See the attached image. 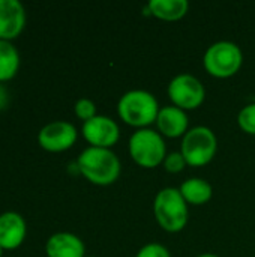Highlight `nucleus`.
Returning a JSON list of instances; mask_svg holds the SVG:
<instances>
[{
  "label": "nucleus",
  "mask_w": 255,
  "mask_h": 257,
  "mask_svg": "<svg viewBox=\"0 0 255 257\" xmlns=\"http://www.w3.org/2000/svg\"><path fill=\"white\" fill-rule=\"evenodd\" d=\"M239 126L246 133L255 136V102L246 104L237 114Z\"/></svg>",
  "instance_id": "f3484780"
},
{
  "label": "nucleus",
  "mask_w": 255,
  "mask_h": 257,
  "mask_svg": "<svg viewBox=\"0 0 255 257\" xmlns=\"http://www.w3.org/2000/svg\"><path fill=\"white\" fill-rule=\"evenodd\" d=\"M2 253H3V247L0 245V257H2Z\"/></svg>",
  "instance_id": "5701e85b"
},
{
  "label": "nucleus",
  "mask_w": 255,
  "mask_h": 257,
  "mask_svg": "<svg viewBox=\"0 0 255 257\" xmlns=\"http://www.w3.org/2000/svg\"><path fill=\"white\" fill-rule=\"evenodd\" d=\"M20 68V53L6 39H0V81L12 78Z\"/></svg>",
  "instance_id": "dca6fc26"
},
{
  "label": "nucleus",
  "mask_w": 255,
  "mask_h": 257,
  "mask_svg": "<svg viewBox=\"0 0 255 257\" xmlns=\"http://www.w3.org/2000/svg\"><path fill=\"white\" fill-rule=\"evenodd\" d=\"M162 164H164V169L168 173H180L188 166L183 155H182V152H170V154H167Z\"/></svg>",
  "instance_id": "6ab92c4d"
},
{
  "label": "nucleus",
  "mask_w": 255,
  "mask_h": 257,
  "mask_svg": "<svg viewBox=\"0 0 255 257\" xmlns=\"http://www.w3.org/2000/svg\"><path fill=\"white\" fill-rule=\"evenodd\" d=\"M8 102H9V92L3 84H0V110H3Z\"/></svg>",
  "instance_id": "412c9836"
},
{
  "label": "nucleus",
  "mask_w": 255,
  "mask_h": 257,
  "mask_svg": "<svg viewBox=\"0 0 255 257\" xmlns=\"http://www.w3.org/2000/svg\"><path fill=\"white\" fill-rule=\"evenodd\" d=\"M168 96L173 101V105L182 110H195L206 99L204 84L194 77L192 74L182 72L171 78L168 83Z\"/></svg>",
  "instance_id": "0eeeda50"
},
{
  "label": "nucleus",
  "mask_w": 255,
  "mask_h": 257,
  "mask_svg": "<svg viewBox=\"0 0 255 257\" xmlns=\"http://www.w3.org/2000/svg\"><path fill=\"white\" fill-rule=\"evenodd\" d=\"M161 107L156 96L144 89H132L125 92L117 102L119 117L138 130L149 128L156 122Z\"/></svg>",
  "instance_id": "f03ea898"
},
{
  "label": "nucleus",
  "mask_w": 255,
  "mask_h": 257,
  "mask_svg": "<svg viewBox=\"0 0 255 257\" xmlns=\"http://www.w3.org/2000/svg\"><path fill=\"white\" fill-rule=\"evenodd\" d=\"M128 149L131 158L144 169L158 167L168 154L164 137L152 128L137 130L129 137Z\"/></svg>",
  "instance_id": "20e7f679"
},
{
  "label": "nucleus",
  "mask_w": 255,
  "mask_h": 257,
  "mask_svg": "<svg viewBox=\"0 0 255 257\" xmlns=\"http://www.w3.org/2000/svg\"><path fill=\"white\" fill-rule=\"evenodd\" d=\"M74 110H75L77 117H80L84 122L92 119V117H95L98 114L96 113V104L90 98H80V99H77V102L74 105Z\"/></svg>",
  "instance_id": "a211bd4d"
},
{
  "label": "nucleus",
  "mask_w": 255,
  "mask_h": 257,
  "mask_svg": "<svg viewBox=\"0 0 255 257\" xmlns=\"http://www.w3.org/2000/svg\"><path fill=\"white\" fill-rule=\"evenodd\" d=\"M135 257H171L168 248L158 242H150L143 245Z\"/></svg>",
  "instance_id": "aec40b11"
},
{
  "label": "nucleus",
  "mask_w": 255,
  "mask_h": 257,
  "mask_svg": "<svg viewBox=\"0 0 255 257\" xmlns=\"http://www.w3.org/2000/svg\"><path fill=\"white\" fill-rule=\"evenodd\" d=\"M26 24V9L20 0H0V39L11 41Z\"/></svg>",
  "instance_id": "9d476101"
},
{
  "label": "nucleus",
  "mask_w": 255,
  "mask_h": 257,
  "mask_svg": "<svg viewBox=\"0 0 255 257\" xmlns=\"http://www.w3.org/2000/svg\"><path fill=\"white\" fill-rule=\"evenodd\" d=\"M26 220L15 211L0 214V245L3 248H17L26 236Z\"/></svg>",
  "instance_id": "f8f14e48"
},
{
  "label": "nucleus",
  "mask_w": 255,
  "mask_h": 257,
  "mask_svg": "<svg viewBox=\"0 0 255 257\" xmlns=\"http://www.w3.org/2000/svg\"><path fill=\"white\" fill-rule=\"evenodd\" d=\"M48 257H84V242L71 232L53 233L45 244Z\"/></svg>",
  "instance_id": "ddd939ff"
},
{
  "label": "nucleus",
  "mask_w": 255,
  "mask_h": 257,
  "mask_svg": "<svg viewBox=\"0 0 255 257\" xmlns=\"http://www.w3.org/2000/svg\"><path fill=\"white\" fill-rule=\"evenodd\" d=\"M155 123L158 126V133L162 137L177 139L188 133L189 119L185 110L176 105H165L159 110Z\"/></svg>",
  "instance_id": "9b49d317"
},
{
  "label": "nucleus",
  "mask_w": 255,
  "mask_h": 257,
  "mask_svg": "<svg viewBox=\"0 0 255 257\" xmlns=\"http://www.w3.org/2000/svg\"><path fill=\"white\" fill-rule=\"evenodd\" d=\"M183 199L188 205H204L213 196V188L209 181L203 178H189L179 187Z\"/></svg>",
  "instance_id": "4468645a"
},
{
  "label": "nucleus",
  "mask_w": 255,
  "mask_h": 257,
  "mask_svg": "<svg viewBox=\"0 0 255 257\" xmlns=\"http://www.w3.org/2000/svg\"><path fill=\"white\" fill-rule=\"evenodd\" d=\"M81 133L84 139L95 148L111 149L120 139V128L116 120L108 116L96 114L83 123Z\"/></svg>",
  "instance_id": "1a4fd4ad"
},
{
  "label": "nucleus",
  "mask_w": 255,
  "mask_h": 257,
  "mask_svg": "<svg viewBox=\"0 0 255 257\" xmlns=\"http://www.w3.org/2000/svg\"><path fill=\"white\" fill-rule=\"evenodd\" d=\"M153 214L156 223L168 233H179L188 224V203L179 188H162L153 200Z\"/></svg>",
  "instance_id": "7ed1b4c3"
},
{
  "label": "nucleus",
  "mask_w": 255,
  "mask_h": 257,
  "mask_svg": "<svg viewBox=\"0 0 255 257\" xmlns=\"http://www.w3.org/2000/svg\"><path fill=\"white\" fill-rule=\"evenodd\" d=\"M78 137V131L74 123L68 120H53L45 123L38 133L39 145L51 152H60L69 149Z\"/></svg>",
  "instance_id": "6e6552de"
},
{
  "label": "nucleus",
  "mask_w": 255,
  "mask_h": 257,
  "mask_svg": "<svg viewBox=\"0 0 255 257\" xmlns=\"http://www.w3.org/2000/svg\"><path fill=\"white\" fill-rule=\"evenodd\" d=\"M216 151L218 139L209 126H194L182 137L180 152L188 166L201 167L209 164L215 158Z\"/></svg>",
  "instance_id": "39448f33"
},
{
  "label": "nucleus",
  "mask_w": 255,
  "mask_h": 257,
  "mask_svg": "<svg viewBox=\"0 0 255 257\" xmlns=\"http://www.w3.org/2000/svg\"><path fill=\"white\" fill-rule=\"evenodd\" d=\"M243 63L242 48L231 41H218L212 44L203 57L206 71L216 78H228L239 72Z\"/></svg>",
  "instance_id": "423d86ee"
},
{
  "label": "nucleus",
  "mask_w": 255,
  "mask_h": 257,
  "mask_svg": "<svg viewBox=\"0 0 255 257\" xmlns=\"http://www.w3.org/2000/svg\"><path fill=\"white\" fill-rule=\"evenodd\" d=\"M149 12L164 21H177L188 14V0H150L147 5Z\"/></svg>",
  "instance_id": "2eb2a0df"
},
{
  "label": "nucleus",
  "mask_w": 255,
  "mask_h": 257,
  "mask_svg": "<svg viewBox=\"0 0 255 257\" xmlns=\"http://www.w3.org/2000/svg\"><path fill=\"white\" fill-rule=\"evenodd\" d=\"M195 257H219L218 254H213V253H203V254H198Z\"/></svg>",
  "instance_id": "4be33fe9"
},
{
  "label": "nucleus",
  "mask_w": 255,
  "mask_h": 257,
  "mask_svg": "<svg viewBox=\"0 0 255 257\" xmlns=\"http://www.w3.org/2000/svg\"><path fill=\"white\" fill-rule=\"evenodd\" d=\"M77 167L80 173L95 185H111L114 184L122 172L119 157L105 148H86L77 158Z\"/></svg>",
  "instance_id": "f257e3e1"
}]
</instances>
